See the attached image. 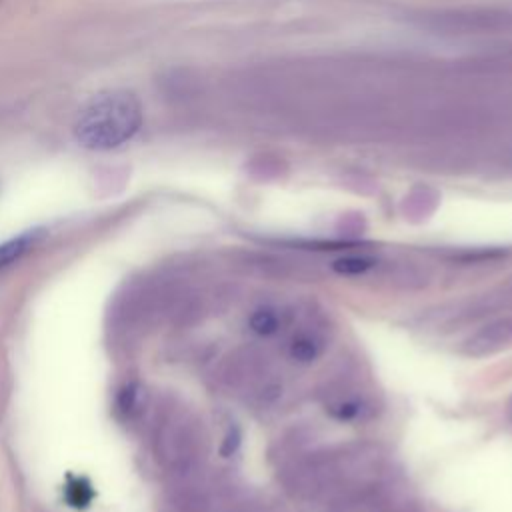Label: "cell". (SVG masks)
Wrapping results in <instances>:
<instances>
[{
  "label": "cell",
  "mask_w": 512,
  "mask_h": 512,
  "mask_svg": "<svg viewBox=\"0 0 512 512\" xmlns=\"http://www.w3.org/2000/svg\"><path fill=\"white\" fill-rule=\"evenodd\" d=\"M142 118V104L132 90H104L78 110L74 138L88 150H114L136 136Z\"/></svg>",
  "instance_id": "obj_1"
},
{
  "label": "cell",
  "mask_w": 512,
  "mask_h": 512,
  "mask_svg": "<svg viewBox=\"0 0 512 512\" xmlns=\"http://www.w3.org/2000/svg\"><path fill=\"white\" fill-rule=\"evenodd\" d=\"M196 450L198 436L194 424L188 418L172 414L158 426L156 452L166 468L174 472H186L196 458Z\"/></svg>",
  "instance_id": "obj_2"
},
{
  "label": "cell",
  "mask_w": 512,
  "mask_h": 512,
  "mask_svg": "<svg viewBox=\"0 0 512 512\" xmlns=\"http://www.w3.org/2000/svg\"><path fill=\"white\" fill-rule=\"evenodd\" d=\"M508 348H512V316L496 318L480 326L462 342V354L472 358L492 356Z\"/></svg>",
  "instance_id": "obj_3"
},
{
  "label": "cell",
  "mask_w": 512,
  "mask_h": 512,
  "mask_svg": "<svg viewBox=\"0 0 512 512\" xmlns=\"http://www.w3.org/2000/svg\"><path fill=\"white\" fill-rule=\"evenodd\" d=\"M40 232L38 230H28L16 238H10L6 242L0 244V270L10 266L12 262H16L18 258H22L38 240Z\"/></svg>",
  "instance_id": "obj_4"
},
{
  "label": "cell",
  "mask_w": 512,
  "mask_h": 512,
  "mask_svg": "<svg viewBox=\"0 0 512 512\" xmlns=\"http://www.w3.org/2000/svg\"><path fill=\"white\" fill-rule=\"evenodd\" d=\"M288 354L292 360H296L300 364H310L322 354V342L316 336L302 332L292 338V342L288 346Z\"/></svg>",
  "instance_id": "obj_5"
},
{
  "label": "cell",
  "mask_w": 512,
  "mask_h": 512,
  "mask_svg": "<svg viewBox=\"0 0 512 512\" xmlns=\"http://www.w3.org/2000/svg\"><path fill=\"white\" fill-rule=\"evenodd\" d=\"M248 326L258 336H272L280 330V318L272 308H258L252 312Z\"/></svg>",
  "instance_id": "obj_6"
},
{
  "label": "cell",
  "mask_w": 512,
  "mask_h": 512,
  "mask_svg": "<svg viewBox=\"0 0 512 512\" xmlns=\"http://www.w3.org/2000/svg\"><path fill=\"white\" fill-rule=\"evenodd\" d=\"M374 264H376V260L370 256H342V258L334 260L332 270L342 276H360V274L368 272Z\"/></svg>",
  "instance_id": "obj_7"
},
{
  "label": "cell",
  "mask_w": 512,
  "mask_h": 512,
  "mask_svg": "<svg viewBox=\"0 0 512 512\" xmlns=\"http://www.w3.org/2000/svg\"><path fill=\"white\" fill-rule=\"evenodd\" d=\"M66 498L72 506L80 508V506H86L90 500H92V488L86 480L82 478H72L66 486Z\"/></svg>",
  "instance_id": "obj_8"
},
{
  "label": "cell",
  "mask_w": 512,
  "mask_h": 512,
  "mask_svg": "<svg viewBox=\"0 0 512 512\" xmlns=\"http://www.w3.org/2000/svg\"><path fill=\"white\" fill-rule=\"evenodd\" d=\"M142 390L138 386H128L122 394H120V400H118V406L124 414H134L138 408H140V394Z\"/></svg>",
  "instance_id": "obj_9"
},
{
  "label": "cell",
  "mask_w": 512,
  "mask_h": 512,
  "mask_svg": "<svg viewBox=\"0 0 512 512\" xmlns=\"http://www.w3.org/2000/svg\"><path fill=\"white\" fill-rule=\"evenodd\" d=\"M328 410L338 420H354L360 414L362 408H360V404L356 400H342V402L332 404Z\"/></svg>",
  "instance_id": "obj_10"
},
{
  "label": "cell",
  "mask_w": 512,
  "mask_h": 512,
  "mask_svg": "<svg viewBox=\"0 0 512 512\" xmlns=\"http://www.w3.org/2000/svg\"><path fill=\"white\" fill-rule=\"evenodd\" d=\"M238 446V436H232V434H228V438H226V448H224V454H230L234 448Z\"/></svg>",
  "instance_id": "obj_11"
},
{
  "label": "cell",
  "mask_w": 512,
  "mask_h": 512,
  "mask_svg": "<svg viewBox=\"0 0 512 512\" xmlns=\"http://www.w3.org/2000/svg\"><path fill=\"white\" fill-rule=\"evenodd\" d=\"M0 2H2V0H0Z\"/></svg>",
  "instance_id": "obj_12"
}]
</instances>
